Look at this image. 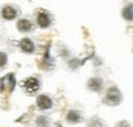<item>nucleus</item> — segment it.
<instances>
[{
	"mask_svg": "<svg viewBox=\"0 0 133 127\" xmlns=\"http://www.w3.org/2000/svg\"><path fill=\"white\" fill-rule=\"evenodd\" d=\"M16 85V79L14 74H8L0 79V90L1 91H12Z\"/></svg>",
	"mask_w": 133,
	"mask_h": 127,
	"instance_id": "f257e3e1",
	"label": "nucleus"
},
{
	"mask_svg": "<svg viewBox=\"0 0 133 127\" xmlns=\"http://www.w3.org/2000/svg\"><path fill=\"white\" fill-rule=\"evenodd\" d=\"M23 85H24V88H25V91L27 93L33 94V93L38 91V88H39V81L35 77H29V78H27L24 81Z\"/></svg>",
	"mask_w": 133,
	"mask_h": 127,
	"instance_id": "f03ea898",
	"label": "nucleus"
},
{
	"mask_svg": "<svg viewBox=\"0 0 133 127\" xmlns=\"http://www.w3.org/2000/svg\"><path fill=\"white\" fill-rule=\"evenodd\" d=\"M36 104L38 106V108L43 109V110H46V109H49L51 108L52 106V100L46 96V95H39L36 99Z\"/></svg>",
	"mask_w": 133,
	"mask_h": 127,
	"instance_id": "7ed1b4c3",
	"label": "nucleus"
},
{
	"mask_svg": "<svg viewBox=\"0 0 133 127\" xmlns=\"http://www.w3.org/2000/svg\"><path fill=\"white\" fill-rule=\"evenodd\" d=\"M1 14H2V17L4 19H6V20H12V19H15L17 17L18 10L14 6H11V5H5L2 8Z\"/></svg>",
	"mask_w": 133,
	"mask_h": 127,
	"instance_id": "20e7f679",
	"label": "nucleus"
},
{
	"mask_svg": "<svg viewBox=\"0 0 133 127\" xmlns=\"http://www.w3.org/2000/svg\"><path fill=\"white\" fill-rule=\"evenodd\" d=\"M36 21H37L38 26L42 27V28H46V27H48V26L51 24V18H50V15H49L48 12H46V11H42V12H39L38 16H37Z\"/></svg>",
	"mask_w": 133,
	"mask_h": 127,
	"instance_id": "39448f33",
	"label": "nucleus"
},
{
	"mask_svg": "<svg viewBox=\"0 0 133 127\" xmlns=\"http://www.w3.org/2000/svg\"><path fill=\"white\" fill-rule=\"evenodd\" d=\"M20 48L24 52H26V53H31V52L34 51V44H33V42L30 39L25 37V39H22L21 40V42H20Z\"/></svg>",
	"mask_w": 133,
	"mask_h": 127,
	"instance_id": "423d86ee",
	"label": "nucleus"
},
{
	"mask_svg": "<svg viewBox=\"0 0 133 127\" xmlns=\"http://www.w3.org/2000/svg\"><path fill=\"white\" fill-rule=\"evenodd\" d=\"M17 27L21 32H28L29 30H31L32 24L27 19H21V20H19V22L17 24Z\"/></svg>",
	"mask_w": 133,
	"mask_h": 127,
	"instance_id": "0eeeda50",
	"label": "nucleus"
},
{
	"mask_svg": "<svg viewBox=\"0 0 133 127\" xmlns=\"http://www.w3.org/2000/svg\"><path fill=\"white\" fill-rule=\"evenodd\" d=\"M115 96L116 97H121V95H119V93H118V91L116 90V88H109V91L107 92V95H106V98H107V101L110 103V104H116V102L114 101V99H115Z\"/></svg>",
	"mask_w": 133,
	"mask_h": 127,
	"instance_id": "6e6552de",
	"label": "nucleus"
},
{
	"mask_svg": "<svg viewBox=\"0 0 133 127\" xmlns=\"http://www.w3.org/2000/svg\"><path fill=\"white\" fill-rule=\"evenodd\" d=\"M66 119L70 122H72V123H76V122L80 121L81 118H80V115H79L78 111H76V110H70L69 113H68V116H66Z\"/></svg>",
	"mask_w": 133,
	"mask_h": 127,
	"instance_id": "1a4fd4ad",
	"label": "nucleus"
},
{
	"mask_svg": "<svg viewBox=\"0 0 133 127\" xmlns=\"http://www.w3.org/2000/svg\"><path fill=\"white\" fill-rule=\"evenodd\" d=\"M123 16L127 20H133V5H128L123 10Z\"/></svg>",
	"mask_w": 133,
	"mask_h": 127,
	"instance_id": "9d476101",
	"label": "nucleus"
},
{
	"mask_svg": "<svg viewBox=\"0 0 133 127\" xmlns=\"http://www.w3.org/2000/svg\"><path fill=\"white\" fill-rule=\"evenodd\" d=\"M88 85H89V87H90L91 90H94V91H99V90L101 88L102 83H101V80H100V79L94 78V79H90V80H89Z\"/></svg>",
	"mask_w": 133,
	"mask_h": 127,
	"instance_id": "9b49d317",
	"label": "nucleus"
},
{
	"mask_svg": "<svg viewBox=\"0 0 133 127\" xmlns=\"http://www.w3.org/2000/svg\"><path fill=\"white\" fill-rule=\"evenodd\" d=\"M37 123V126L38 127H48L49 126V121L46 117H39L36 121Z\"/></svg>",
	"mask_w": 133,
	"mask_h": 127,
	"instance_id": "f8f14e48",
	"label": "nucleus"
},
{
	"mask_svg": "<svg viewBox=\"0 0 133 127\" xmlns=\"http://www.w3.org/2000/svg\"><path fill=\"white\" fill-rule=\"evenodd\" d=\"M7 62V55L4 52H0V67L5 66Z\"/></svg>",
	"mask_w": 133,
	"mask_h": 127,
	"instance_id": "ddd939ff",
	"label": "nucleus"
}]
</instances>
